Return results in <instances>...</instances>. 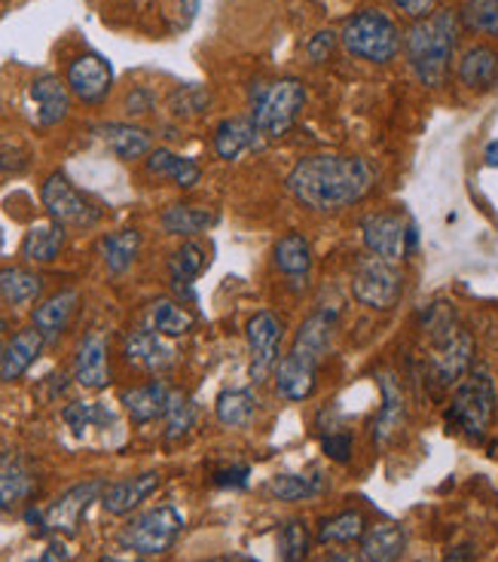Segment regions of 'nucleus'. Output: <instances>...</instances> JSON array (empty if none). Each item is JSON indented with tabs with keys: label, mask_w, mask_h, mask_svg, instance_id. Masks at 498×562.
Instances as JSON below:
<instances>
[{
	"label": "nucleus",
	"mask_w": 498,
	"mask_h": 562,
	"mask_svg": "<svg viewBox=\"0 0 498 562\" xmlns=\"http://www.w3.org/2000/svg\"><path fill=\"white\" fill-rule=\"evenodd\" d=\"M376 183V169L361 156L315 154L303 156L287 175V193L297 199L303 209L315 214L358 205Z\"/></svg>",
	"instance_id": "nucleus-1"
},
{
	"label": "nucleus",
	"mask_w": 498,
	"mask_h": 562,
	"mask_svg": "<svg viewBox=\"0 0 498 562\" xmlns=\"http://www.w3.org/2000/svg\"><path fill=\"white\" fill-rule=\"evenodd\" d=\"M459 34H462V19L456 10H446V7L434 10L426 19H416L414 25L404 31V53L419 83L428 89H441L450 80Z\"/></svg>",
	"instance_id": "nucleus-2"
},
{
	"label": "nucleus",
	"mask_w": 498,
	"mask_h": 562,
	"mask_svg": "<svg viewBox=\"0 0 498 562\" xmlns=\"http://www.w3.org/2000/svg\"><path fill=\"white\" fill-rule=\"evenodd\" d=\"M422 330L431 339L428 382H434L438 389H453L474 367V334L446 303H431L422 312Z\"/></svg>",
	"instance_id": "nucleus-3"
},
{
	"label": "nucleus",
	"mask_w": 498,
	"mask_h": 562,
	"mask_svg": "<svg viewBox=\"0 0 498 562\" xmlns=\"http://www.w3.org/2000/svg\"><path fill=\"white\" fill-rule=\"evenodd\" d=\"M496 382L489 367L474 364L453 385V397L446 404V422L468 437V440H484L496 422Z\"/></svg>",
	"instance_id": "nucleus-4"
},
{
	"label": "nucleus",
	"mask_w": 498,
	"mask_h": 562,
	"mask_svg": "<svg viewBox=\"0 0 498 562\" xmlns=\"http://www.w3.org/2000/svg\"><path fill=\"white\" fill-rule=\"evenodd\" d=\"M340 43L346 53L371 65H388L404 49V31L383 10H358L342 22Z\"/></svg>",
	"instance_id": "nucleus-5"
},
{
	"label": "nucleus",
	"mask_w": 498,
	"mask_h": 562,
	"mask_svg": "<svg viewBox=\"0 0 498 562\" xmlns=\"http://www.w3.org/2000/svg\"><path fill=\"white\" fill-rule=\"evenodd\" d=\"M303 108H306V86L294 77L257 86L251 92V120L257 132L270 140L291 132Z\"/></svg>",
	"instance_id": "nucleus-6"
},
{
	"label": "nucleus",
	"mask_w": 498,
	"mask_h": 562,
	"mask_svg": "<svg viewBox=\"0 0 498 562\" xmlns=\"http://www.w3.org/2000/svg\"><path fill=\"white\" fill-rule=\"evenodd\" d=\"M404 294V272L395 260L383 257H361L352 269V296L361 306L376 312H388L398 306Z\"/></svg>",
	"instance_id": "nucleus-7"
},
{
	"label": "nucleus",
	"mask_w": 498,
	"mask_h": 562,
	"mask_svg": "<svg viewBox=\"0 0 498 562\" xmlns=\"http://www.w3.org/2000/svg\"><path fill=\"white\" fill-rule=\"evenodd\" d=\"M181 529H184V517L174 507H150L123 526L120 544L132 553H138V557H159L178 541Z\"/></svg>",
	"instance_id": "nucleus-8"
},
{
	"label": "nucleus",
	"mask_w": 498,
	"mask_h": 562,
	"mask_svg": "<svg viewBox=\"0 0 498 562\" xmlns=\"http://www.w3.org/2000/svg\"><path fill=\"white\" fill-rule=\"evenodd\" d=\"M361 239L373 257L400 263L416 251L419 229L410 217H404L398 211H380V214H367L361 221Z\"/></svg>",
	"instance_id": "nucleus-9"
},
{
	"label": "nucleus",
	"mask_w": 498,
	"mask_h": 562,
	"mask_svg": "<svg viewBox=\"0 0 498 562\" xmlns=\"http://www.w3.org/2000/svg\"><path fill=\"white\" fill-rule=\"evenodd\" d=\"M41 202L49 221H56L65 229H89L101 221V209L86 199L77 187L71 183V178L65 171H53L41 187Z\"/></svg>",
	"instance_id": "nucleus-10"
},
{
	"label": "nucleus",
	"mask_w": 498,
	"mask_h": 562,
	"mask_svg": "<svg viewBox=\"0 0 498 562\" xmlns=\"http://www.w3.org/2000/svg\"><path fill=\"white\" fill-rule=\"evenodd\" d=\"M101 492H104V480L77 483L68 492H61L43 514H29V520H37V532L43 535H73L80 529L89 505L101 502Z\"/></svg>",
	"instance_id": "nucleus-11"
},
{
	"label": "nucleus",
	"mask_w": 498,
	"mask_h": 562,
	"mask_svg": "<svg viewBox=\"0 0 498 562\" xmlns=\"http://www.w3.org/2000/svg\"><path fill=\"white\" fill-rule=\"evenodd\" d=\"M282 337H285V324L275 312H257L254 318L245 327V339H248V351H251V382L270 380L279 367V355H282Z\"/></svg>",
	"instance_id": "nucleus-12"
},
{
	"label": "nucleus",
	"mask_w": 498,
	"mask_h": 562,
	"mask_svg": "<svg viewBox=\"0 0 498 562\" xmlns=\"http://www.w3.org/2000/svg\"><path fill=\"white\" fill-rule=\"evenodd\" d=\"M68 89L83 104H101L107 101L114 89V68L99 53H83L68 65Z\"/></svg>",
	"instance_id": "nucleus-13"
},
{
	"label": "nucleus",
	"mask_w": 498,
	"mask_h": 562,
	"mask_svg": "<svg viewBox=\"0 0 498 562\" xmlns=\"http://www.w3.org/2000/svg\"><path fill=\"white\" fill-rule=\"evenodd\" d=\"M37 492V471L25 452H0V510H19Z\"/></svg>",
	"instance_id": "nucleus-14"
},
{
	"label": "nucleus",
	"mask_w": 498,
	"mask_h": 562,
	"mask_svg": "<svg viewBox=\"0 0 498 562\" xmlns=\"http://www.w3.org/2000/svg\"><path fill=\"white\" fill-rule=\"evenodd\" d=\"M333 330H337V310H318L306 322L299 324L291 355L306 361V364L321 367L333 346Z\"/></svg>",
	"instance_id": "nucleus-15"
},
{
	"label": "nucleus",
	"mask_w": 498,
	"mask_h": 562,
	"mask_svg": "<svg viewBox=\"0 0 498 562\" xmlns=\"http://www.w3.org/2000/svg\"><path fill=\"white\" fill-rule=\"evenodd\" d=\"M123 355H126L128 364L142 367L147 373H166L178 361V351L171 349L169 339L159 337L150 327H135L132 334H126Z\"/></svg>",
	"instance_id": "nucleus-16"
},
{
	"label": "nucleus",
	"mask_w": 498,
	"mask_h": 562,
	"mask_svg": "<svg viewBox=\"0 0 498 562\" xmlns=\"http://www.w3.org/2000/svg\"><path fill=\"white\" fill-rule=\"evenodd\" d=\"M29 104L34 111V123L41 128L58 126L71 111V89L58 80L56 74H43L29 86Z\"/></svg>",
	"instance_id": "nucleus-17"
},
{
	"label": "nucleus",
	"mask_w": 498,
	"mask_h": 562,
	"mask_svg": "<svg viewBox=\"0 0 498 562\" xmlns=\"http://www.w3.org/2000/svg\"><path fill=\"white\" fill-rule=\"evenodd\" d=\"M456 80L468 92H489L498 86V49L489 43H474L456 58Z\"/></svg>",
	"instance_id": "nucleus-18"
},
{
	"label": "nucleus",
	"mask_w": 498,
	"mask_h": 562,
	"mask_svg": "<svg viewBox=\"0 0 498 562\" xmlns=\"http://www.w3.org/2000/svg\"><path fill=\"white\" fill-rule=\"evenodd\" d=\"M272 257H275L279 272L291 284V291L299 294L309 284V276H313V245H309V239L303 233H297V229H291V233H285L282 239L275 241Z\"/></svg>",
	"instance_id": "nucleus-19"
},
{
	"label": "nucleus",
	"mask_w": 498,
	"mask_h": 562,
	"mask_svg": "<svg viewBox=\"0 0 498 562\" xmlns=\"http://www.w3.org/2000/svg\"><path fill=\"white\" fill-rule=\"evenodd\" d=\"M73 380L83 389H107L111 382V367H107V339L101 334H86L80 349L73 355Z\"/></svg>",
	"instance_id": "nucleus-20"
},
{
	"label": "nucleus",
	"mask_w": 498,
	"mask_h": 562,
	"mask_svg": "<svg viewBox=\"0 0 498 562\" xmlns=\"http://www.w3.org/2000/svg\"><path fill=\"white\" fill-rule=\"evenodd\" d=\"M157 490V471H147V474H138V477H123L111 483V486H104V492H101V507L107 514H114V517H123V514H132L142 502H147Z\"/></svg>",
	"instance_id": "nucleus-21"
},
{
	"label": "nucleus",
	"mask_w": 498,
	"mask_h": 562,
	"mask_svg": "<svg viewBox=\"0 0 498 562\" xmlns=\"http://www.w3.org/2000/svg\"><path fill=\"white\" fill-rule=\"evenodd\" d=\"M171 394H174V389H169L162 380L144 382V385H135V389L123 392V407H126L128 419L135 425H150V422L166 419Z\"/></svg>",
	"instance_id": "nucleus-22"
},
{
	"label": "nucleus",
	"mask_w": 498,
	"mask_h": 562,
	"mask_svg": "<svg viewBox=\"0 0 498 562\" xmlns=\"http://www.w3.org/2000/svg\"><path fill=\"white\" fill-rule=\"evenodd\" d=\"M77 310H80V291L77 288H65L58 294L46 296L41 306L34 310V327L41 330L46 342H53V339H58L68 330V324L73 322Z\"/></svg>",
	"instance_id": "nucleus-23"
},
{
	"label": "nucleus",
	"mask_w": 498,
	"mask_h": 562,
	"mask_svg": "<svg viewBox=\"0 0 498 562\" xmlns=\"http://www.w3.org/2000/svg\"><path fill=\"white\" fill-rule=\"evenodd\" d=\"M43 334L37 327H22L7 346H3V361H0V380L13 382L19 376H25L31 364L41 358L43 351Z\"/></svg>",
	"instance_id": "nucleus-24"
},
{
	"label": "nucleus",
	"mask_w": 498,
	"mask_h": 562,
	"mask_svg": "<svg viewBox=\"0 0 498 562\" xmlns=\"http://www.w3.org/2000/svg\"><path fill=\"white\" fill-rule=\"evenodd\" d=\"M257 140H260V132H257L251 113L227 116L224 123H217V128H214V154L224 162H236L245 150L254 147Z\"/></svg>",
	"instance_id": "nucleus-25"
},
{
	"label": "nucleus",
	"mask_w": 498,
	"mask_h": 562,
	"mask_svg": "<svg viewBox=\"0 0 498 562\" xmlns=\"http://www.w3.org/2000/svg\"><path fill=\"white\" fill-rule=\"evenodd\" d=\"M315 389H318V367L306 364V361H299V358H294L287 351L285 358L279 361V367H275V392H279V397L299 404Z\"/></svg>",
	"instance_id": "nucleus-26"
},
{
	"label": "nucleus",
	"mask_w": 498,
	"mask_h": 562,
	"mask_svg": "<svg viewBox=\"0 0 498 562\" xmlns=\"http://www.w3.org/2000/svg\"><path fill=\"white\" fill-rule=\"evenodd\" d=\"M407 550V532L398 522H380L361 535V560L364 562H400Z\"/></svg>",
	"instance_id": "nucleus-27"
},
{
	"label": "nucleus",
	"mask_w": 498,
	"mask_h": 562,
	"mask_svg": "<svg viewBox=\"0 0 498 562\" xmlns=\"http://www.w3.org/2000/svg\"><path fill=\"white\" fill-rule=\"evenodd\" d=\"M99 135L114 150L116 159H123V162H135L142 156H150V150H154V135L147 128L132 126V123H104V126H99Z\"/></svg>",
	"instance_id": "nucleus-28"
},
{
	"label": "nucleus",
	"mask_w": 498,
	"mask_h": 562,
	"mask_svg": "<svg viewBox=\"0 0 498 562\" xmlns=\"http://www.w3.org/2000/svg\"><path fill=\"white\" fill-rule=\"evenodd\" d=\"M147 171H150L154 178H166V181H171L174 187H181V190H193L202 178V169L196 159L171 154L166 147L150 150V156H147Z\"/></svg>",
	"instance_id": "nucleus-29"
},
{
	"label": "nucleus",
	"mask_w": 498,
	"mask_h": 562,
	"mask_svg": "<svg viewBox=\"0 0 498 562\" xmlns=\"http://www.w3.org/2000/svg\"><path fill=\"white\" fill-rule=\"evenodd\" d=\"M138 251H142V233L138 229H116V233L101 236L99 241L101 260H104L107 272H114V276H123L126 269H132Z\"/></svg>",
	"instance_id": "nucleus-30"
},
{
	"label": "nucleus",
	"mask_w": 498,
	"mask_h": 562,
	"mask_svg": "<svg viewBox=\"0 0 498 562\" xmlns=\"http://www.w3.org/2000/svg\"><path fill=\"white\" fill-rule=\"evenodd\" d=\"M65 248V226L49 221V224H34L22 239V257L29 263H53Z\"/></svg>",
	"instance_id": "nucleus-31"
},
{
	"label": "nucleus",
	"mask_w": 498,
	"mask_h": 562,
	"mask_svg": "<svg viewBox=\"0 0 498 562\" xmlns=\"http://www.w3.org/2000/svg\"><path fill=\"white\" fill-rule=\"evenodd\" d=\"M208 267V248L202 241L186 239L169 260V279L178 291H190L193 281L200 279L202 269Z\"/></svg>",
	"instance_id": "nucleus-32"
},
{
	"label": "nucleus",
	"mask_w": 498,
	"mask_h": 562,
	"mask_svg": "<svg viewBox=\"0 0 498 562\" xmlns=\"http://www.w3.org/2000/svg\"><path fill=\"white\" fill-rule=\"evenodd\" d=\"M43 294V279L22 267L0 269V303L3 306H29Z\"/></svg>",
	"instance_id": "nucleus-33"
},
{
	"label": "nucleus",
	"mask_w": 498,
	"mask_h": 562,
	"mask_svg": "<svg viewBox=\"0 0 498 562\" xmlns=\"http://www.w3.org/2000/svg\"><path fill=\"white\" fill-rule=\"evenodd\" d=\"M147 327L157 330L159 337L166 339L186 337V334L193 330V315H190L181 303L162 296V300H154V303H150V310H147Z\"/></svg>",
	"instance_id": "nucleus-34"
},
{
	"label": "nucleus",
	"mask_w": 498,
	"mask_h": 562,
	"mask_svg": "<svg viewBox=\"0 0 498 562\" xmlns=\"http://www.w3.org/2000/svg\"><path fill=\"white\" fill-rule=\"evenodd\" d=\"M214 416L224 428H248L257 416V397L251 389H227L217 394Z\"/></svg>",
	"instance_id": "nucleus-35"
},
{
	"label": "nucleus",
	"mask_w": 498,
	"mask_h": 562,
	"mask_svg": "<svg viewBox=\"0 0 498 562\" xmlns=\"http://www.w3.org/2000/svg\"><path fill=\"white\" fill-rule=\"evenodd\" d=\"M162 229L169 236H184V239H193L205 233L208 226L217 224V214L208 209H196V205H171V209L162 211L159 217Z\"/></svg>",
	"instance_id": "nucleus-36"
},
{
	"label": "nucleus",
	"mask_w": 498,
	"mask_h": 562,
	"mask_svg": "<svg viewBox=\"0 0 498 562\" xmlns=\"http://www.w3.org/2000/svg\"><path fill=\"white\" fill-rule=\"evenodd\" d=\"M328 490L325 474H279L270 480V495L275 502H306Z\"/></svg>",
	"instance_id": "nucleus-37"
},
{
	"label": "nucleus",
	"mask_w": 498,
	"mask_h": 562,
	"mask_svg": "<svg viewBox=\"0 0 498 562\" xmlns=\"http://www.w3.org/2000/svg\"><path fill=\"white\" fill-rule=\"evenodd\" d=\"M364 532H367V522H364L361 510H340L328 520H321L318 541L321 544H349V541H358Z\"/></svg>",
	"instance_id": "nucleus-38"
},
{
	"label": "nucleus",
	"mask_w": 498,
	"mask_h": 562,
	"mask_svg": "<svg viewBox=\"0 0 498 562\" xmlns=\"http://www.w3.org/2000/svg\"><path fill=\"white\" fill-rule=\"evenodd\" d=\"M459 19H462V29L471 34L498 41V0H465Z\"/></svg>",
	"instance_id": "nucleus-39"
},
{
	"label": "nucleus",
	"mask_w": 498,
	"mask_h": 562,
	"mask_svg": "<svg viewBox=\"0 0 498 562\" xmlns=\"http://www.w3.org/2000/svg\"><path fill=\"white\" fill-rule=\"evenodd\" d=\"M383 409H380V419L373 425V437H376V443H385L392 431H398L400 422H404V394H400L398 382L392 380V376H385L383 380Z\"/></svg>",
	"instance_id": "nucleus-40"
},
{
	"label": "nucleus",
	"mask_w": 498,
	"mask_h": 562,
	"mask_svg": "<svg viewBox=\"0 0 498 562\" xmlns=\"http://www.w3.org/2000/svg\"><path fill=\"white\" fill-rule=\"evenodd\" d=\"M61 416H65L68 428L77 437H83L89 428H107V425H114V413L111 409H104L101 404H86V401H77L71 407H65Z\"/></svg>",
	"instance_id": "nucleus-41"
},
{
	"label": "nucleus",
	"mask_w": 498,
	"mask_h": 562,
	"mask_svg": "<svg viewBox=\"0 0 498 562\" xmlns=\"http://www.w3.org/2000/svg\"><path fill=\"white\" fill-rule=\"evenodd\" d=\"M166 437L169 440H181L193 431V425H196V404L186 397V394L174 392L171 394V404L169 413H166Z\"/></svg>",
	"instance_id": "nucleus-42"
},
{
	"label": "nucleus",
	"mask_w": 498,
	"mask_h": 562,
	"mask_svg": "<svg viewBox=\"0 0 498 562\" xmlns=\"http://www.w3.org/2000/svg\"><path fill=\"white\" fill-rule=\"evenodd\" d=\"M309 544H313V535L303 526V520H287L282 526V538H279L282 562H303L309 557Z\"/></svg>",
	"instance_id": "nucleus-43"
},
{
	"label": "nucleus",
	"mask_w": 498,
	"mask_h": 562,
	"mask_svg": "<svg viewBox=\"0 0 498 562\" xmlns=\"http://www.w3.org/2000/svg\"><path fill=\"white\" fill-rule=\"evenodd\" d=\"M208 104H212V95L202 86H181L171 95V113L174 116H200V113H205Z\"/></svg>",
	"instance_id": "nucleus-44"
},
{
	"label": "nucleus",
	"mask_w": 498,
	"mask_h": 562,
	"mask_svg": "<svg viewBox=\"0 0 498 562\" xmlns=\"http://www.w3.org/2000/svg\"><path fill=\"white\" fill-rule=\"evenodd\" d=\"M321 450H325V456H328V459H333V462L346 464L349 459H352L355 440H352V435H349V431L333 428V431H328V435H321Z\"/></svg>",
	"instance_id": "nucleus-45"
},
{
	"label": "nucleus",
	"mask_w": 498,
	"mask_h": 562,
	"mask_svg": "<svg viewBox=\"0 0 498 562\" xmlns=\"http://www.w3.org/2000/svg\"><path fill=\"white\" fill-rule=\"evenodd\" d=\"M251 477V468L248 464H227V468H214L212 483L220 490H245Z\"/></svg>",
	"instance_id": "nucleus-46"
},
{
	"label": "nucleus",
	"mask_w": 498,
	"mask_h": 562,
	"mask_svg": "<svg viewBox=\"0 0 498 562\" xmlns=\"http://www.w3.org/2000/svg\"><path fill=\"white\" fill-rule=\"evenodd\" d=\"M337 41H340V34L337 31H318L309 46H306V56L313 65H325L330 56H333V49H337Z\"/></svg>",
	"instance_id": "nucleus-47"
},
{
	"label": "nucleus",
	"mask_w": 498,
	"mask_h": 562,
	"mask_svg": "<svg viewBox=\"0 0 498 562\" xmlns=\"http://www.w3.org/2000/svg\"><path fill=\"white\" fill-rule=\"evenodd\" d=\"M438 3L441 0H392V7L398 10V13H404L407 19H426V15H431L434 10H438Z\"/></svg>",
	"instance_id": "nucleus-48"
},
{
	"label": "nucleus",
	"mask_w": 498,
	"mask_h": 562,
	"mask_svg": "<svg viewBox=\"0 0 498 562\" xmlns=\"http://www.w3.org/2000/svg\"><path fill=\"white\" fill-rule=\"evenodd\" d=\"M29 562H71V548L61 544V541H53V544H46L41 557H34Z\"/></svg>",
	"instance_id": "nucleus-49"
},
{
	"label": "nucleus",
	"mask_w": 498,
	"mask_h": 562,
	"mask_svg": "<svg viewBox=\"0 0 498 562\" xmlns=\"http://www.w3.org/2000/svg\"><path fill=\"white\" fill-rule=\"evenodd\" d=\"M150 104H154V95L147 92V89H138V92H132L126 101V111L132 116H138V113H147L150 111Z\"/></svg>",
	"instance_id": "nucleus-50"
},
{
	"label": "nucleus",
	"mask_w": 498,
	"mask_h": 562,
	"mask_svg": "<svg viewBox=\"0 0 498 562\" xmlns=\"http://www.w3.org/2000/svg\"><path fill=\"white\" fill-rule=\"evenodd\" d=\"M441 562H474V548H471V544H459V548L450 550Z\"/></svg>",
	"instance_id": "nucleus-51"
},
{
	"label": "nucleus",
	"mask_w": 498,
	"mask_h": 562,
	"mask_svg": "<svg viewBox=\"0 0 498 562\" xmlns=\"http://www.w3.org/2000/svg\"><path fill=\"white\" fill-rule=\"evenodd\" d=\"M484 162L489 166V169H498V138L489 140L484 150Z\"/></svg>",
	"instance_id": "nucleus-52"
},
{
	"label": "nucleus",
	"mask_w": 498,
	"mask_h": 562,
	"mask_svg": "<svg viewBox=\"0 0 498 562\" xmlns=\"http://www.w3.org/2000/svg\"><path fill=\"white\" fill-rule=\"evenodd\" d=\"M205 562H257L254 557H245V553H224V557H214Z\"/></svg>",
	"instance_id": "nucleus-53"
},
{
	"label": "nucleus",
	"mask_w": 498,
	"mask_h": 562,
	"mask_svg": "<svg viewBox=\"0 0 498 562\" xmlns=\"http://www.w3.org/2000/svg\"><path fill=\"white\" fill-rule=\"evenodd\" d=\"M325 562H364V560H358V557H352V553H333V557H328Z\"/></svg>",
	"instance_id": "nucleus-54"
},
{
	"label": "nucleus",
	"mask_w": 498,
	"mask_h": 562,
	"mask_svg": "<svg viewBox=\"0 0 498 562\" xmlns=\"http://www.w3.org/2000/svg\"><path fill=\"white\" fill-rule=\"evenodd\" d=\"M99 562H142V560H120V557H101Z\"/></svg>",
	"instance_id": "nucleus-55"
},
{
	"label": "nucleus",
	"mask_w": 498,
	"mask_h": 562,
	"mask_svg": "<svg viewBox=\"0 0 498 562\" xmlns=\"http://www.w3.org/2000/svg\"><path fill=\"white\" fill-rule=\"evenodd\" d=\"M3 330H7V322H3V318H0V334H3Z\"/></svg>",
	"instance_id": "nucleus-56"
},
{
	"label": "nucleus",
	"mask_w": 498,
	"mask_h": 562,
	"mask_svg": "<svg viewBox=\"0 0 498 562\" xmlns=\"http://www.w3.org/2000/svg\"><path fill=\"white\" fill-rule=\"evenodd\" d=\"M0 361H3V346H0Z\"/></svg>",
	"instance_id": "nucleus-57"
}]
</instances>
